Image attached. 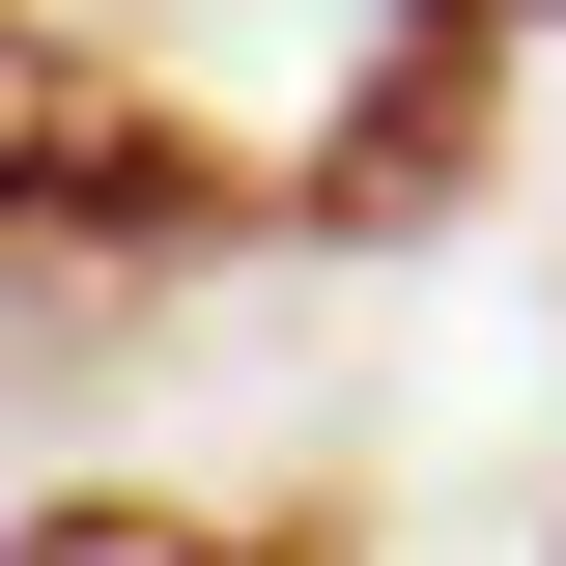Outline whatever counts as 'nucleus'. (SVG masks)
<instances>
[{"label": "nucleus", "mask_w": 566, "mask_h": 566, "mask_svg": "<svg viewBox=\"0 0 566 566\" xmlns=\"http://www.w3.org/2000/svg\"><path fill=\"white\" fill-rule=\"evenodd\" d=\"M199 227H255V170L170 114V57L0 0V283H142V255H199Z\"/></svg>", "instance_id": "f257e3e1"}, {"label": "nucleus", "mask_w": 566, "mask_h": 566, "mask_svg": "<svg viewBox=\"0 0 566 566\" xmlns=\"http://www.w3.org/2000/svg\"><path fill=\"white\" fill-rule=\"evenodd\" d=\"M0 566H340L312 510H170V482H57Z\"/></svg>", "instance_id": "f03ea898"}, {"label": "nucleus", "mask_w": 566, "mask_h": 566, "mask_svg": "<svg viewBox=\"0 0 566 566\" xmlns=\"http://www.w3.org/2000/svg\"><path fill=\"white\" fill-rule=\"evenodd\" d=\"M482 29H538V0H482Z\"/></svg>", "instance_id": "7ed1b4c3"}]
</instances>
